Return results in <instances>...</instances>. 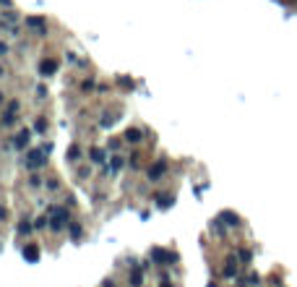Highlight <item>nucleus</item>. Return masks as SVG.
<instances>
[{"label": "nucleus", "mask_w": 297, "mask_h": 287, "mask_svg": "<svg viewBox=\"0 0 297 287\" xmlns=\"http://www.w3.org/2000/svg\"><path fill=\"white\" fill-rule=\"evenodd\" d=\"M55 68H58V65L52 63V60H44V63H42V71H44V73H52Z\"/></svg>", "instance_id": "nucleus-2"}, {"label": "nucleus", "mask_w": 297, "mask_h": 287, "mask_svg": "<svg viewBox=\"0 0 297 287\" xmlns=\"http://www.w3.org/2000/svg\"><path fill=\"white\" fill-rule=\"evenodd\" d=\"M128 141H139V131H128Z\"/></svg>", "instance_id": "nucleus-5"}, {"label": "nucleus", "mask_w": 297, "mask_h": 287, "mask_svg": "<svg viewBox=\"0 0 297 287\" xmlns=\"http://www.w3.org/2000/svg\"><path fill=\"white\" fill-rule=\"evenodd\" d=\"M24 259H29V261H34V259H40V251H37L34 246H29L26 251H24Z\"/></svg>", "instance_id": "nucleus-1"}, {"label": "nucleus", "mask_w": 297, "mask_h": 287, "mask_svg": "<svg viewBox=\"0 0 297 287\" xmlns=\"http://www.w3.org/2000/svg\"><path fill=\"white\" fill-rule=\"evenodd\" d=\"M131 282H133V287H141V277H139V271H136V274L131 277Z\"/></svg>", "instance_id": "nucleus-4"}, {"label": "nucleus", "mask_w": 297, "mask_h": 287, "mask_svg": "<svg viewBox=\"0 0 297 287\" xmlns=\"http://www.w3.org/2000/svg\"><path fill=\"white\" fill-rule=\"evenodd\" d=\"M162 287H170V285H167V282H164V285H162Z\"/></svg>", "instance_id": "nucleus-6"}, {"label": "nucleus", "mask_w": 297, "mask_h": 287, "mask_svg": "<svg viewBox=\"0 0 297 287\" xmlns=\"http://www.w3.org/2000/svg\"><path fill=\"white\" fill-rule=\"evenodd\" d=\"M91 160H94V162H104V152H102V149H94V152H91Z\"/></svg>", "instance_id": "nucleus-3"}]
</instances>
